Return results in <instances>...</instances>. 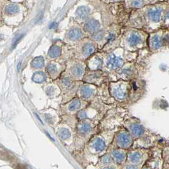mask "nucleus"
Masks as SVG:
<instances>
[{
	"instance_id": "obj_1",
	"label": "nucleus",
	"mask_w": 169,
	"mask_h": 169,
	"mask_svg": "<svg viewBox=\"0 0 169 169\" xmlns=\"http://www.w3.org/2000/svg\"><path fill=\"white\" fill-rule=\"evenodd\" d=\"M167 8L168 1H158L141 9L132 10L127 28L142 29L148 34L163 28V15Z\"/></svg>"
},
{
	"instance_id": "obj_2",
	"label": "nucleus",
	"mask_w": 169,
	"mask_h": 169,
	"mask_svg": "<svg viewBox=\"0 0 169 169\" xmlns=\"http://www.w3.org/2000/svg\"><path fill=\"white\" fill-rule=\"evenodd\" d=\"M149 34L142 29L126 28L122 30L120 38V46L128 52H138L147 49Z\"/></svg>"
},
{
	"instance_id": "obj_3",
	"label": "nucleus",
	"mask_w": 169,
	"mask_h": 169,
	"mask_svg": "<svg viewBox=\"0 0 169 169\" xmlns=\"http://www.w3.org/2000/svg\"><path fill=\"white\" fill-rule=\"evenodd\" d=\"M102 55L103 71L110 75L118 71L127 62V51L120 46L106 52H102Z\"/></svg>"
},
{
	"instance_id": "obj_4",
	"label": "nucleus",
	"mask_w": 169,
	"mask_h": 169,
	"mask_svg": "<svg viewBox=\"0 0 169 169\" xmlns=\"http://www.w3.org/2000/svg\"><path fill=\"white\" fill-rule=\"evenodd\" d=\"M69 47L70 59H75L82 61H85L92 55L99 51L96 44L88 37H85L77 44L69 46Z\"/></svg>"
},
{
	"instance_id": "obj_5",
	"label": "nucleus",
	"mask_w": 169,
	"mask_h": 169,
	"mask_svg": "<svg viewBox=\"0 0 169 169\" xmlns=\"http://www.w3.org/2000/svg\"><path fill=\"white\" fill-rule=\"evenodd\" d=\"M168 46V29L160 28L150 33L147 40V49L151 54L158 53Z\"/></svg>"
},
{
	"instance_id": "obj_6",
	"label": "nucleus",
	"mask_w": 169,
	"mask_h": 169,
	"mask_svg": "<svg viewBox=\"0 0 169 169\" xmlns=\"http://www.w3.org/2000/svg\"><path fill=\"white\" fill-rule=\"evenodd\" d=\"M82 81H75L63 73L55 83L57 85L62 95V103H66L76 97L78 87Z\"/></svg>"
},
{
	"instance_id": "obj_7",
	"label": "nucleus",
	"mask_w": 169,
	"mask_h": 169,
	"mask_svg": "<svg viewBox=\"0 0 169 169\" xmlns=\"http://www.w3.org/2000/svg\"><path fill=\"white\" fill-rule=\"evenodd\" d=\"M129 87L130 81L116 80L108 83V90L111 97L119 104H127Z\"/></svg>"
},
{
	"instance_id": "obj_8",
	"label": "nucleus",
	"mask_w": 169,
	"mask_h": 169,
	"mask_svg": "<svg viewBox=\"0 0 169 169\" xmlns=\"http://www.w3.org/2000/svg\"><path fill=\"white\" fill-rule=\"evenodd\" d=\"M86 69L85 61L71 59L66 62V69L64 73L75 81H82Z\"/></svg>"
},
{
	"instance_id": "obj_9",
	"label": "nucleus",
	"mask_w": 169,
	"mask_h": 169,
	"mask_svg": "<svg viewBox=\"0 0 169 169\" xmlns=\"http://www.w3.org/2000/svg\"><path fill=\"white\" fill-rule=\"evenodd\" d=\"M115 76V81L123 80L131 81L132 80L139 78V71L136 60L125 62L118 71L110 76Z\"/></svg>"
},
{
	"instance_id": "obj_10",
	"label": "nucleus",
	"mask_w": 169,
	"mask_h": 169,
	"mask_svg": "<svg viewBox=\"0 0 169 169\" xmlns=\"http://www.w3.org/2000/svg\"><path fill=\"white\" fill-rule=\"evenodd\" d=\"M146 92V82L141 78H137L130 81V87L128 95L127 104H133L140 101Z\"/></svg>"
},
{
	"instance_id": "obj_11",
	"label": "nucleus",
	"mask_w": 169,
	"mask_h": 169,
	"mask_svg": "<svg viewBox=\"0 0 169 169\" xmlns=\"http://www.w3.org/2000/svg\"><path fill=\"white\" fill-rule=\"evenodd\" d=\"M86 37L82 25L72 20L65 33L63 42L69 46H73Z\"/></svg>"
},
{
	"instance_id": "obj_12",
	"label": "nucleus",
	"mask_w": 169,
	"mask_h": 169,
	"mask_svg": "<svg viewBox=\"0 0 169 169\" xmlns=\"http://www.w3.org/2000/svg\"><path fill=\"white\" fill-rule=\"evenodd\" d=\"M81 25L86 37H90L100 31L104 28L101 12L97 10L94 11Z\"/></svg>"
},
{
	"instance_id": "obj_13",
	"label": "nucleus",
	"mask_w": 169,
	"mask_h": 169,
	"mask_svg": "<svg viewBox=\"0 0 169 169\" xmlns=\"http://www.w3.org/2000/svg\"><path fill=\"white\" fill-rule=\"evenodd\" d=\"M90 104L75 97L69 101L60 104L59 113L62 115H76L79 111L87 107Z\"/></svg>"
},
{
	"instance_id": "obj_14",
	"label": "nucleus",
	"mask_w": 169,
	"mask_h": 169,
	"mask_svg": "<svg viewBox=\"0 0 169 169\" xmlns=\"http://www.w3.org/2000/svg\"><path fill=\"white\" fill-rule=\"evenodd\" d=\"M82 81L99 87L110 81V74L102 70L90 71L86 69Z\"/></svg>"
},
{
	"instance_id": "obj_15",
	"label": "nucleus",
	"mask_w": 169,
	"mask_h": 169,
	"mask_svg": "<svg viewBox=\"0 0 169 169\" xmlns=\"http://www.w3.org/2000/svg\"><path fill=\"white\" fill-rule=\"evenodd\" d=\"M94 12V7L93 4H91L90 2L84 1L83 4H80L76 7L72 20L82 25Z\"/></svg>"
},
{
	"instance_id": "obj_16",
	"label": "nucleus",
	"mask_w": 169,
	"mask_h": 169,
	"mask_svg": "<svg viewBox=\"0 0 169 169\" xmlns=\"http://www.w3.org/2000/svg\"><path fill=\"white\" fill-rule=\"evenodd\" d=\"M97 96V87L82 81L78 89L76 97L86 102H92Z\"/></svg>"
},
{
	"instance_id": "obj_17",
	"label": "nucleus",
	"mask_w": 169,
	"mask_h": 169,
	"mask_svg": "<svg viewBox=\"0 0 169 169\" xmlns=\"http://www.w3.org/2000/svg\"><path fill=\"white\" fill-rule=\"evenodd\" d=\"M66 69V63L50 61L46 66V71L51 80H57Z\"/></svg>"
},
{
	"instance_id": "obj_18",
	"label": "nucleus",
	"mask_w": 169,
	"mask_h": 169,
	"mask_svg": "<svg viewBox=\"0 0 169 169\" xmlns=\"http://www.w3.org/2000/svg\"><path fill=\"white\" fill-rule=\"evenodd\" d=\"M65 43L60 40H57L51 46L47 54V57L50 61L61 62Z\"/></svg>"
},
{
	"instance_id": "obj_19",
	"label": "nucleus",
	"mask_w": 169,
	"mask_h": 169,
	"mask_svg": "<svg viewBox=\"0 0 169 169\" xmlns=\"http://www.w3.org/2000/svg\"><path fill=\"white\" fill-rule=\"evenodd\" d=\"M86 68L90 71H103V59L101 51H97L85 60Z\"/></svg>"
},
{
	"instance_id": "obj_20",
	"label": "nucleus",
	"mask_w": 169,
	"mask_h": 169,
	"mask_svg": "<svg viewBox=\"0 0 169 169\" xmlns=\"http://www.w3.org/2000/svg\"><path fill=\"white\" fill-rule=\"evenodd\" d=\"M101 113L96 108L94 107L91 104L84 109L79 111L76 115V118L78 121L83 120H92L94 116Z\"/></svg>"
},
{
	"instance_id": "obj_21",
	"label": "nucleus",
	"mask_w": 169,
	"mask_h": 169,
	"mask_svg": "<svg viewBox=\"0 0 169 169\" xmlns=\"http://www.w3.org/2000/svg\"><path fill=\"white\" fill-rule=\"evenodd\" d=\"M136 118L132 117L127 120L128 123V128L131 133L134 137H139L142 136L145 132V128L140 123V122L137 120L136 121Z\"/></svg>"
},
{
	"instance_id": "obj_22",
	"label": "nucleus",
	"mask_w": 169,
	"mask_h": 169,
	"mask_svg": "<svg viewBox=\"0 0 169 169\" xmlns=\"http://www.w3.org/2000/svg\"><path fill=\"white\" fill-rule=\"evenodd\" d=\"M116 144L120 148H125L132 144V138L131 134L127 131L121 132L116 137Z\"/></svg>"
},
{
	"instance_id": "obj_23",
	"label": "nucleus",
	"mask_w": 169,
	"mask_h": 169,
	"mask_svg": "<svg viewBox=\"0 0 169 169\" xmlns=\"http://www.w3.org/2000/svg\"><path fill=\"white\" fill-rule=\"evenodd\" d=\"M92 120H83L78 121L77 125V131L81 135H87L92 132L94 127Z\"/></svg>"
},
{
	"instance_id": "obj_24",
	"label": "nucleus",
	"mask_w": 169,
	"mask_h": 169,
	"mask_svg": "<svg viewBox=\"0 0 169 169\" xmlns=\"http://www.w3.org/2000/svg\"><path fill=\"white\" fill-rule=\"evenodd\" d=\"M158 1H123L125 7L127 9L134 10L141 9L147 5H152V4L157 3Z\"/></svg>"
},
{
	"instance_id": "obj_25",
	"label": "nucleus",
	"mask_w": 169,
	"mask_h": 169,
	"mask_svg": "<svg viewBox=\"0 0 169 169\" xmlns=\"http://www.w3.org/2000/svg\"><path fill=\"white\" fill-rule=\"evenodd\" d=\"M46 93L47 95L51 97H55L60 95V91L57 85L55 83H51L47 86L46 89Z\"/></svg>"
},
{
	"instance_id": "obj_26",
	"label": "nucleus",
	"mask_w": 169,
	"mask_h": 169,
	"mask_svg": "<svg viewBox=\"0 0 169 169\" xmlns=\"http://www.w3.org/2000/svg\"><path fill=\"white\" fill-rule=\"evenodd\" d=\"M92 146L97 151H102L106 148V142L103 139L97 137L94 141Z\"/></svg>"
},
{
	"instance_id": "obj_27",
	"label": "nucleus",
	"mask_w": 169,
	"mask_h": 169,
	"mask_svg": "<svg viewBox=\"0 0 169 169\" xmlns=\"http://www.w3.org/2000/svg\"><path fill=\"white\" fill-rule=\"evenodd\" d=\"M57 134L62 141H66L71 137L70 130L66 127H60L58 129Z\"/></svg>"
},
{
	"instance_id": "obj_28",
	"label": "nucleus",
	"mask_w": 169,
	"mask_h": 169,
	"mask_svg": "<svg viewBox=\"0 0 169 169\" xmlns=\"http://www.w3.org/2000/svg\"><path fill=\"white\" fill-rule=\"evenodd\" d=\"M45 66V60L44 58L41 56H39L34 58L31 62V66L35 69H41Z\"/></svg>"
},
{
	"instance_id": "obj_29",
	"label": "nucleus",
	"mask_w": 169,
	"mask_h": 169,
	"mask_svg": "<svg viewBox=\"0 0 169 169\" xmlns=\"http://www.w3.org/2000/svg\"><path fill=\"white\" fill-rule=\"evenodd\" d=\"M46 80V75L42 71H38L34 73L33 76V80L36 83H42Z\"/></svg>"
},
{
	"instance_id": "obj_30",
	"label": "nucleus",
	"mask_w": 169,
	"mask_h": 169,
	"mask_svg": "<svg viewBox=\"0 0 169 169\" xmlns=\"http://www.w3.org/2000/svg\"><path fill=\"white\" fill-rule=\"evenodd\" d=\"M59 112L57 111V112H55L54 115L51 114V112H48L45 115V120L47 122V123H49V124H53L55 120L59 117Z\"/></svg>"
},
{
	"instance_id": "obj_31",
	"label": "nucleus",
	"mask_w": 169,
	"mask_h": 169,
	"mask_svg": "<svg viewBox=\"0 0 169 169\" xmlns=\"http://www.w3.org/2000/svg\"><path fill=\"white\" fill-rule=\"evenodd\" d=\"M19 11V7L16 5H9L5 8V12L8 15H14Z\"/></svg>"
},
{
	"instance_id": "obj_32",
	"label": "nucleus",
	"mask_w": 169,
	"mask_h": 169,
	"mask_svg": "<svg viewBox=\"0 0 169 169\" xmlns=\"http://www.w3.org/2000/svg\"><path fill=\"white\" fill-rule=\"evenodd\" d=\"M112 155L114 156V157L116 158V160H117V161H118L120 163L122 162L123 160H125V154L121 152V151H120L118 150L113 151H112Z\"/></svg>"
},
{
	"instance_id": "obj_33",
	"label": "nucleus",
	"mask_w": 169,
	"mask_h": 169,
	"mask_svg": "<svg viewBox=\"0 0 169 169\" xmlns=\"http://www.w3.org/2000/svg\"><path fill=\"white\" fill-rule=\"evenodd\" d=\"M130 158H131V160L132 162L137 163L141 160V155L139 152H136V153H133V154H132L131 155Z\"/></svg>"
},
{
	"instance_id": "obj_34",
	"label": "nucleus",
	"mask_w": 169,
	"mask_h": 169,
	"mask_svg": "<svg viewBox=\"0 0 169 169\" xmlns=\"http://www.w3.org/2000/svg\"><path fill=\"white\" fill-rule=\"evenodd\" d=\"M102 162L104 163H110L112 162V158L110 155H105L102 158Z\"/></svg>"
},
{
	"instance_id": "obj_35",
	"label": "nucleus",
	"mask_w": 169,
	"mask_h": 169,
	"mask_svg": "<svg viewBox=\"0 0 169 169\" xmlns=\"http://www.w3.org/2000/svg\"><path fill=\"white\" fill-rule=\"evenodd\" d=\"M15 169H28V168L22 164L17 163L15 167Z\"/></svg>"
},
{
	"instance_id": "obj_36",
	"label": "nucleus",
	"mask_w": 169,
	"mask_h": 169,
	"mask_svg": "<svg viewBox=\"0 0 169 169\" xmlns=\"http://www.w3.org/2000/svg\"><path fill=\"white\" fill-rule=\"evenodd\" d=\"M22 37V35H21V36H19V37H18V38H17L16 39V40L15 41V42H14V47H15V45L17 44V43H19V41L20 40V39H21Z\"/></svg>"
},
{
	"instance_id": "obj_37",
	"label": "nucleus",
	"mask_w": 169,
	"mask_h": 169,
	"mask_svg": "<svg viewBox=\"0 0 169 169\" xmlns=\"http://www.w3.org/2000/svg\"><path fill=\"white\" fill-rule=\"evenodd\" d=\"M127 169H139V168L135 165H129L127 167Z\"/></svg>"
},
{
	"instance_id": "obj_38",
	"label": "nucleus",
	"mask_w": 169,
	"mask_h": 169,
	"mask_svg": "<svg viewBox=\"0 0 169 169\" xmlns=\"http://www.w3.org/2000/svg\"><path fill=\"white\" fill-rule=\"evenodd\" d=\"M104 169H113L112 168H111V167H105L104 168Z\"/></svg>"
},
{
	"instance_id": "obj_39",
	"label": "nucleus",
	"mask_w": 169,
	"mask_h": 169,
	"mask_svg": "<svg viewBox=\"0 0 169 169\" xmlns=\"http://www.w3.org/2000/svg\"><path fill=\"white\" fill-rule=\"evenodd\" d=\"M144 169H150V168H144Z\"/></svg>"
}]
</instances>
